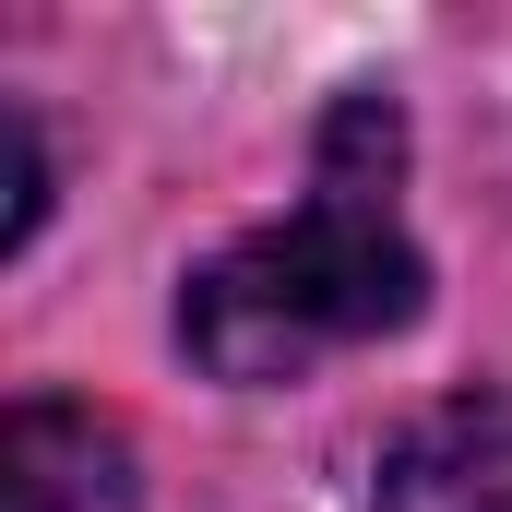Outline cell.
Wrapping results in <instances>:
<instances>
[{
	"mask_svg": "<svg viewBox=\"0 0 512 512\" xmlns=\"http://www.w3.org/2000/svg\"><path fill=\"white\" fill-rule=\"evenodd\" d=\"M393 191H405V108L393 96H334L298 215L227 239L179 286V346L215 382H310L322 358L405 334L417 298H429V262L405 239Z\"/></svg>",
	"mask_w": 512,
	"mask_h": 512,
	"instance_id": "1",
	"label": "cell"
},
{
	"mask_svg": "<svg viewBox=\"0 0 512 512\" xmlns=\"http://www.w3.org/2000/svg\"><path fill=\"white\" fill-rule=\"evenodd\" d=\"M0 512H131V441L72 393H24L0 417Z\"/></svg>",
	"mask_w": 512,
	"mask_h": 512,
	"instance_id": "3",
	"label": "cell"
},
{
	"mask_svg": "<svg viewBox=\"0 0 512 512\" xmlns=\"http://www.w3.org/2000/svg\"><path fill=\"white\" fill-rule=\"evenodd\" d=\"M0 143H12V215H0V251H24L36 215H48V143H36L24 108H0Z\"/></svg>",
	"mask_w": 512,
	"mask_h": 512,
	"instance_id": "4",
	"label": "cell"
},
{
	"mask_svg": "<svg viewBox=\"0 0 512 512\" xmlns=\"http://www.w3.org/2000/svg\"><path fill=\"white\" fill-rule=\"evenodd\" d=\"M382 512H512V393H441L382 441Z\"/></svg>",
	"mask_w": 512,
	"mask_h": 512,
	"instance_id": "2",
	"label": "cell"
}]
</instances>
